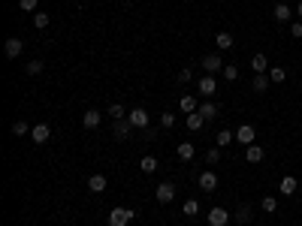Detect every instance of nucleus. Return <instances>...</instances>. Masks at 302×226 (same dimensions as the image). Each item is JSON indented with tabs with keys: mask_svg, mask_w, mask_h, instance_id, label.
Masks as SVG:
<instances>
[{
	"mask_svg": "<svg viewBox=\"0 0 302 226\" xmlns=\"http://www.w3.org/2000/svg\"><path fill=\"white\" fill-rule=\"evenodd\" d=\"M218 160H221V148L215 145V148H209V151H206V163H218Z\"/></svg>",
	"mask_w": 302,
	"mask_h": 226,
	"instance_id": "nucleus-38",
	"label": "nucleus"
},
{
	"mask_svg": "<svg viewBox=\"0 0 302 226\" xmlns=\"http://www.w3.org/2000/svg\"><path fill=\"white\" fill-rule=\"evenodd\" d=\"M30 130H33V127L27 124V121H22V118H19V121H15V124H12V133H15V136H27Z\"/></svg>",
	"mask_w": 302,
	"mask_h": 226,
	"instance_id": "nucleus-31",
	"label": "nucleus"
},
{
	"mask_svg": "<svg viewBox=\"0 0 302 226\" xmlns=\"http://www.w3.org/2000/svg\"><path fill=\"white\" fill-rule=\"evenodd\" d=\"M24 69H27V76H40L43 69H46V63H43V61H30Z\"/></svg>",
	"mask_w": 302,
	"mask_h": 226,
	"instance_id": "nucleus-34",
	"label": "nucleus"
},
{
	"mask_svg": "<svg viewBox=\"0 0 302 226\" xmlns=\"http://www.w3.org/2000/svg\"><path fill=\"white\" fill-rule=\"evenodd\" d=\"M139 169L145 172V175H151V172H157V157H151V154H145V157L139 160Z\"/></svg>",
	"mask_w": 302,
	"mask_h": 226,
	"instance_id": "nucleus-22",
	"label": "nucleus"
},
{
	"mask_svg": "<svg viewBox=\"0 0 302 226\" xmlns=\"http://www.w3.org/2000/svg\"><path fill=\"white\" fill-rule=\"evenodd\" d=\"M242 226H248V223H242Z\"/></svg>",
	"mask_w": 302,
	"mask_h": 226,
	"instance_id": "nucleus-41",
	"label": "nucleus"
},
{
	"mask_svg": "<svg viewBox=\"0 0 302 226\" xmlns=\"http://www.w3.org/2000/svg\"><path fill=\"white\" fill-rule=\"evenodd\" d=\"M206 220H209V226H227L230 223V211L227 208H211Z\"/></svg>",
	"mask_w": 302,
	"mask_h": 226,
	"instance_id": "nucleus-9",
	"label": "nucleus"
},
{
	"mask_svg": "<svg viewBox=\"0 0 302 226\" xmlns=\"http://www.w3.org/2000/svg\"><path fill=\"white\" fill-rule=\"evenodd\" d=\"M197 88H200V94L203 97H215V91H218V82H215V76H203L200 82H197Z\"/></svg>",
	"mask_w": 302,
	"mask_h": 226,
	"instance_id": "nucleus-10",
	"label": "nucleus"
},
{
	"mask_svg": "<svg viewBox=\"0 0 302 226\" xmlns=\"http://www.w3.org/2000/svg\"><path fill=\"white\" fill-rule=\"evenodd\" d=\"M296 15H299V19H302V0H299V6H296Z\"/></svg>",
	"mask_w": 302,
	"mask_h": 226,
	"instance_id": "nucleus-40",
	"label": "nucleus"
},
{
	"mask_svg": "<svg viewBox=\"0 0 302 226\" xmlns=\"http://www.w3.org/2000/svg\"><path fill=\"white\" fill-rule=\"evenodd\" d=\"M179 82H182V84H190V82H193V69H190V66L179 69Z\"/></svg>",
	"mask_w": 302,
	"mask_h": 226,
	"instance_id": "nucleus-37",
	"label": "nucleus"
},
{
	"mask_svg": "<svg viewBox=\"0 0 302 226\" xmlns=\"http://www.w3.org/2000/svg\"><path fill=\"white\" fill-rule=\"evenodd\" d=\"M37 3L40 0H19V9L22 12H37Z\"/></svg>",
	"mask_w": 302,
	"mask_h": 226,
	"instance_id": "nucleus-36",
	"label": "nucleus"
},
{
	"mask_svg": "<svg viewBox=\"0 0 302 226\" xmlns=\"http://www.w3.org/2000/svg\"><path fill=\"white\" fill-rule=\"evenodd\" d=\"M236 142H239V145H245V148H248V145H254V142H257V130H254L251 124H242V127L236 130Z\"/></svg>",
	"mask_w": 302,
	"mask_h": 226,
	"instance_id": "nucleus-6",
	"label": "nucleus"
},
{
	"mask_svg": "<svg viewBox=\"0 0 302 226\" xmlns=\"http://www.w3.org/2000/svg\"><path fill=\"white\" fill-rule=\"evenodd\" d=\"M130 130H133V127H130L127 118H124V121H115V124H112V136L118 139V142H124V139L130 136Z\"/></svg>",
	"mask_w": 302,
	"mask_h": 226,
	"instance_id": "nucleus-12",
	"label": "nucleus"
},
{
	"mask_svg": "<svg viewBox=\"0 0 302 226\" xmlns=\"http://www.w3.org/2000/svg\"><path fill=\"white\" fill-rule=\"evenodd\" d=\"M215 45H218L221 51H227V48H233V45H236V40H233V33H230V30H221L218 37H215Z\"/></svg>",
	"mask_w": 302,
	"mask_h": 226,
	"instance_id": "nucleus-17",
	"label": "nucleus"
},
{
	"mask_svg": "<svg viewBox=\"0 0 302 226\" xmlns=\"http://www.w3.org/2000/svg\"><path fill=\"white\" fill-rule=\"evenodd\" d=\"M30 139L37 145H46L48 139H51V127L48 124H33V130H30Z\"/></svg>",
	"mask_w": 302,
	"mask_h": 226,
	"instance_id": "nucleus-8",
	"label": "nucleus"
},
{
	"mask_svg": "<svg viewBox=\"0 0 302 226\" xmlns=\"http://www.w3.org/2000/svg\"><path fill=\"white\" fill-rule=\"evenodd\" d=\"M269 84H272V82H269V76H266V73H263V76H254L251 91H254V94H266V91H269Z\"/></svg>",
	"mask_w": 302,
	"mask_h": 226,
	"instance_id": "nucleus-18",
	"label": "nucleus"
},
{
	"mask_svg": "<svg viewBox=\"0 0 302 226\" xmlns=\"http://www.w3.org/2000/svg\"><path fill=\"white\" fill-rule=\"evenodd\" d=\"M224 66H227V63H224V58L218 55V51H215V55H206V58H203V69H206L209 76L224 73Z\"/></svg>",
	"mask_w": 302,
	"mask_h": 226,
	"instance_id": "nucleus-3",
	"label": "nucleus"
},
{
	"mask_svg": "<svg viewBox=\"0 0 302 226\" xmlns=\"http://www.w3.org/2000/svg\"><path fill=\"white\" fill-rule=\"evenodd\" d=\"M136 217V211H130V208H112L109 211V226H130Z\"/></svg>",
	"mask_w": 302,
	"mask_h": 226,
	"instance_id": "nucleus-1",
	"label": "nucleus"
},
{
	"mask_svg": "<svg viewBox=\"0 0 302 226\" xmlns=\"http://www.w3.org/2000/svg\"><path fill=\"white\" fill-rule=\"evenodd\" d=\"M161 127H163V130H172V127H175V115H172V112H163V115H161Z\"/></svg>",
	"mask_w": 302,
	"mask_h": 226,
	"instance_id": "nucleus-35",
	"label": "nucleus"
},
{
	"mask_svg": "<svg viewBox=\"0 0 302 226\" xmlns=\"http://www.w3.org/2000/svg\"><path fill=\"white\" fill-rule=\"evenodd\" d=\"M48 15L46 12H33V27H37V30H43V27H48Z\"/></svg>",
	"mask_w": 302,
	"mask_h": 226,
	"instance_id": "nucleus-32",
	"label": "nucleus"
},
{
	"mask_svg": "<svg viewBox=\"0 0 302 226\" xmlns=\"http://www.w3.org/2000/svg\"><path fill=\"white\" fill-rule=\"evenodd\" d=\"M224 79H227V82H239V66H236V63L224 66Z\"/></svg>",
	"mask_w": 302,
	"mask_h": 226,
	"instance_id": "nucleus-33",
	"label": "nucleus"
},
{
	"mask_svg": "<svg viewBox=\"0 0 302 226\" xmlns=\"http://www.w3.org/2000/svg\"><path fill=\"white\" fill-rule=\"evenodd\" d=\"M206 121H211V118H218V106H215V103H203V106L197 109Z\"/></svg>",
	"mask_w": 302,
	"mask_h": 226,
	"instance_id": "nucleus-27",
	"label": "nucleus"
},
{
	"mask_svg": "<svg viewBox=\"0 0 302 226\" xmlns=\"http://www.w3.org/2000/svg\"><path fill=\"white\" fill-rule=\"evenodd\" d=\"M266 76H269V82H272V84H281L284 79H287V73H284V66H269V73H266Z\"/></svg>",
	"mask_w": 302,
	"mask_h": 226,
	"instance_id": "nucleus-23",
	"label": "nucleus"
},
{
	"mask_svg": "<svg viewBox=\"0 0 302 226\" xmlns=\"http://www.w3.org/2000/svg\"><path fill=\"white\" fill-rule=\"evenodd\" d=\"M260 208H263V211H266V214H275V211H278V199H275V196H263V202H260Z\"/></svg>",
	"mask_w": 302,
	"mask_h": 226,
	"instance_id": "nucleus-30",
	"label": "nucleus"
},
{
	"mask_svg": "<svg viewBox=\"0 0 302 226\" xmlns=\"http://www.w3.org/2000/svg\"><path fill=\"white\" fill-rule=\"evenodd\" d=\"M251 69H254V76H263V73H269V61H266V55H263V51L251 58Z\"/></svg>",
	"mask_w": 302,
	"mask_h": 226,
	"instance_id": "nucleus-15",
	"label": "nucleus"
},
{
	"mask_svg": "<svg viewBox=\"0 0 302 226\" xmlns=\"http://www.w3.org/2000/svg\"><path fill=\"white\" fill-rule=\"evenodd\" d=\"M22 51H24V42H22L19 37H9V40L3 42V55H6V58H12V61H15V58H19V55H22Z\"/></svg>",
	"mask_w": 302,
	"mask_h": 226,
	"instance_id": "nucleus-7",
	"label": "nucleus"
},
{
	"mask_svg": "<svg viewBox=\"0 0 302 226\" xmlns=\"http://www.w3.org/2000/svg\"><path fill=\"white\" fill-rule=\"evenodd\" d=\"M127 121H130L133 130H145V127L151 124V118H148L145 109H133V112H127Z\"/></svg>",
	"mask_w": 302,
	"mask_h": 226,
	"instance_id": "nucleus-4",
	"label": "nucleus"
},
{
	"mask_svg": "<svg viewBox=\"0 0 302 226\" xmlns=\"http://www.w3.org/2000/svg\"><path fill=\"white\" fill-rule=\"evenodd\" d=\"M154 196H157V202H161V205H169V202L175 199V184H172V181H163V184H157Z\"/></svg>",
	"mask_w": 302,
	"mask_h": 226,
	"instance_id": "nucleus-5",
	"label": "nucleus"
},
{
	"mask_svg": "<svg viewBox=\"0 0 302 226\" xmlns=\"http://www.w3.org/2000/svg\"><path fill=\"white\" fill-rule=\"evenodd\" d=\"M197 184H200V190H203V193H215V190H218V175H215L211 169H206V172H200Z\"/></svg>",
	"mask_w": 302,
	"mask_h": 226,
	"instance_id": "nucleus-2",
	"label": "nucleus"
},
{
	"mask_svg": "<svg viewBox=\"0 0 302 226\" xmlns=\"http://www.w3.org/2000/svg\"><path fill=\"white\" fill-rule=\"evenodd\" d=\"M182 211H185L187 217H197V214H200V202H197V199H185Z\"/></svg>",
	"mask_w": 302,
	"mask_h": 226,
	"instance_id": "nucleus-29",
	"label": "nucleus"
},
{
	"mask_svg": "<svg viewBox=\"0 0 302 226\" xmlns=\"http://www.w3.org/2000/svg\"><path fill=\"white\" fill-rule=\"evenodd\" d=\"M106 115H112V121H124V118H127V109H124L121 103H112V106H109V112H106Z\"/></svg>",
	"mask_w": 302,
	"mask_h": 226,
	"instance_id": "nucleus-28",
	"label": "nucleus"
},
{
	"mask_svg": "<svg viewBox=\"0 0 302 226\" xmlns=\"http://www.w3.org/2000/svg\"><path fill=\"white\" fill-rule=\"evenodd\" d=\"M100 121H103V112H97V109H88V112L82 115L85 130H97V127H100Z\"/></svg>",
	"mask_w": 302,
	"mask_h": 226,
	"instance_id": "nucleus-11",
	"label": "nucleus"
},
{
	"mask_svg": "<svg viewBox=\"0 0 302 226\" xmlns=\"http://www.w3.org/2000/svg\"><path fill=\"white\" fill-rule=\"evenodd\" d=\"M203 124H206V118H203L200 112L187 115V130H193V133H197V130H203Z\"/></svg>",
	"mask_w": 302,
	"mask_h": 226,
	"instance_id": "nucleus-24",
	"label": "nucleus"
},
{
	"mask_svg": "<svg viewBox=\"0 0 302 226\" xmlns=\"http://www.w3.org/2000/svg\"><path fill=\"white\" fill-rule=\"evenodd\" d=\"M175 154H179V160H185V163H190V160H193V154H197V148H193L190 142H182L179 148H175Z\"/></svg>",
	"mask_w": 302,
	"mask_h": 226,
	"instance_id": "nucleus-19",
	"label": "nucleus"
},
{
	"mask_svg": "<svg viewBox=\"0 0 302 226\" xmlns=\"http://www.w3.org/2000/svg\"><path fill=\"white\" fill-rule=\"evenodd\" d=\"M278 190H281V196H293L296 190H299V181H296L293 175H284L281 184H278Z\"/></svg>",
	"mask_w": 302,
	"mask_h": 226,
	"instance_id": "nucleus-13",
	"label": "nucleus"
},
{
	"mask_svg": "<svg viewBox=\"0 0 302 226\" xmlns=\"http://www.w3.org/2000/svg\"><path fill=\"white\" fill-rule=\"evenodd\" d=\"M215 142H218V148H227V145H233V142H236V136L230 133V130H221V133L215 136Z\"/></svg>",
	"mask_w": 302,
	"mask_h": 226,
	"instance_id": "nucleus-25",
	"label": "nucleus"
},
{
	"mask_svg": "<svg viewBox=\"0 0 302 226\" xmlns=\"http://www.w3.org/2000/svg\"><path fill=\"white\" fill-rule=\"evenodd\" d=\"M290 37H293V40H299V37H302V19L290 24Z\"/></svg>",
	"mask_w": 302,
	"mask_h": 226,
	"instance_id": "nucleus-39",
	"label": "nucleus"
},
{
	"mask_svg": "<svg viewBox=\"0 0 302 226\" xmlns=\"http://www.w3.org/2000/svg\"><path fill=\"white\" fill-rule=\"evenodd\" d=\"M251 217H254V211H251V205H242L239 211H236V223L242 226V223H251Z\"/></svg>",
	"mask_w": 302,
	"mask_h": 226,
	"instance_id": "nucleus-26",
	"label": "nucleus"
},
{
	"mask_svg": "<svg viewBox=\"0 0 302 226\" xmlns=\"http://www.w3.org/2000/svg\"><path fill=\"white\" fill-rule=\"evenodd\" d=\"M179 109H182L185 115H193V112L200 109V103H197V97H190V94H185V97L179 100Z\"/></svg>",
	"mask_w": 302,
	"mask_h": 226,
	"instance_id": "nucleus-16",
	"label": "nucleus"
},
{
	"mask_svg": "<svg viewBox=\"0 0 302 226\" xmlns=\"http://www.w3.org/2000/svg\"><path fill=\"white\" fill-rule=\"evenodd\" d=\"M88 187H91V193H103V190H106V175H100V172L91 175V178H88Z\"/></svg>",
	"mask_w": 302,
	"mask_h": 226,
	"instance_id": "nucleus-21",
	"label": "nucleus"
},
{
	"mask_svg": "<svg viewBox=\"0 0 302 226\" xmlns=\"http://www.w3.org/2000/svg\"><path fill=\"white\" fill-rule=\"evenodd\" d=\"M263 157H266L263 145H257V142H254V145H248V148H245V160H248V163H260Z\"/></svg>",
	"mask_w": 302,
	"mask_h": 226,
	"instance_id": "nucleus-14",
	"label": "nucleus"
},
{
	"mask_svg": "<svg viewBox=\"0 0 302 226\" xmlns=\"http://www.w3.org/2000/svg\"><path fill=\"white\" fill-rule=\"evenodd\" d=\"M272 15H275V21H281V24H284V21H290V15H293V12H290V6H287V3H275Z\"/></svg>",
	"mask_w": 302,
	"mask_h": 226,
	"instance_id": "nucleus-20",
	"label": "nucleus"
}]
</instances>
